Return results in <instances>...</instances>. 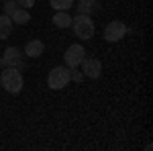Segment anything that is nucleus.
<instances>
[{
  "label": "nucleus",
  "instance_id": "f257e3e1",
  "mask_svg": "<svg viewBox=\"0 0 153 151\" xmlns=\"http://www.w3.org/2000/svg\"><path fill=\"white\" fill-rule=\"evenodd\" d=\"M0 84H2V88H4L6 92L19 94L21 90H23V84H25L21 70H16V68H2Z\"/></svg>",
  "mask_w": 153,
  "mask_h": 151
},
{
  "label": "nucleus",
  "instance_id": "f03ea898",
  "mask_svg": "<svg viewBox=\"0 0 153 151\" xmlns=\"http://www.w3.org/2000/svg\"><path fill=\"white\" fill-rule=\"evenodd\" d=\"M71 29H74L76 37H80L84 41H90L94 35V23L88 14H78L76 19H71Z\"/></svg>",
  "mask_w": 153,
  "mask_h": 151
},
{
  "label": "nucleus",
  "instance_id": "7ed1b4c3",
  "mask_svg": "<svg viewBox=\"0 0 153 151\" xmlns=\"http://www.w3.org/2000/svg\"><path fill=\"white\" fill-rule=\"evenodd\" d=\"M71 80V70L68 65H57L53 70L49 71V78H47V84L51 90H61L65 88Z\"/></svg>",
  "mask_w": 153,
  "mask_h": 151
},
{
  "label": "nucleus",
  "instance_id": "20e7f679",
  "mask_svg": "<svg viewBox=\"0 0 153 151\" xmlns=\"http://www.w3.org/2000/svg\"><path fill=\"white\" fill-rule=\"evenodd\" d=\"M86 57V49L82 45H70L65 49V53H63V61H65V65L70 68V70H76V68H80V63L84 61Z\"/></svg>",
  "mask_w": 153,
  "mask_h": 151
},
{
  "label": "nucleus",
  "instance_id": "39448f33",
  "mask_svg": "<svg viewBox=\"0 0 153 151\" xmlns=\"http://www.w3.org/2000/svg\"><path fill=\"white\" fill-rule=\"evenodd\" d=\"M0 68H16L23 71V55L19 47H6L4 55L0 57Z\"/></svg>",
  "mask_w": 153,
  "mask_h": 151
},
{
  "label": "nucleus",
  "instance_id": "423d86ee",
  "mask_svg": "<svg viewBox=\"0 0 153 151\" xmlns=\"http://www.w3.org/2000/svg\"><path fill=\"white\" fill-rule=\"evenodd\" d=\"M125 35H127V25H125V23H120V21H112V23L106 25V29H104V39H106V41L117 43V41H120Z\"/></svg>",
  "mask_w": 153,
  "mask_h": 151
},
{
  "label": "nucleus",
  "instance_id": "0eeeda50",
  "mask_svg": "<svg viewBox=\"0 0 153 151\" xmlns=\"http://www.w3.org/2000/svg\"><path fill=\"white\" fill-rule=\"evenodd\" d=\"M82 65V71H84V78H92V80H96V78H100V74H102V63L98 61V59L94 57H84V61L80 63Z\"/></svg>",
  "mask_w": 153,
  "mask_h": 151
},
{
  "label": "nucleus",
  "instance_id": "6e6552de",
  "mask_svg": "<svg viewBox=\"0 0 153 151\" xmlns=\"http://www.w3.org/2000/svg\"><path fill=\"white\" fill-rule=\"evenodd\" d=\"M43 41H39V39H31L27 45H25V53H27V57H39V55H43Z\"/></svg>",
  "mask_w": 153,
  "mask_h": 151
},
{
  "label": "nucleus",
  "instance_id": "1a4fd4ad",
  "mask_svg": "<svg viewBox=\"0 0 153 151\" xmlns=\"http://www.w3.org/2000/svg\"><path fill=\"white\" fill-rule=\"evenodd\" d=\"M12 33V19L8 14H0V39H8Z\"/></svg>",
  "mask_w": 153,
  "mask_h": 151
},
{
  "label": "nucleus",
  "instance_id": "9d476101",
  "mask_svg": "<svg viewBox=\"0 0 153 151\" xmlns=\"http://www.w3.org/2000/svg\"><path fill=\"white\" fill-rule=\"evenodd\" d=\"M10 19H12V23H16V25H27L29 21H31V12L27 10V8H14V12L10 14Z\"/></svg>",
  "mask_w": 153,
  "mask_h": 151
},
{
  "label": "nucleus",
  "instance_id": "9b49d317",
  "mask_svg": "<svg viewBox=\"0 0 153 151\" xmlns=\"http://www.w3.org/2000/svg\"><path fill=\"white\" fill-rule=\"evenodd\" d=\"M53 23L57 25L59 29H68V27H71V16L68 14V10H57L55 16H53Z\"/></svg>",
  "mask_w": 153,
  "mask_h": 151
},
{
  "label": "nucleus",
  "instance_id": "f8f14e48",
  "mask_svg": "<svg viewBox=\"0 0 153 151\" xmlns=\"http://www.w3.org/2000/svg\"><path fill=\"white\" fill-rule=\"evenodd\" d=\"M96 4H98V0H80L76 4V10H78V14H90L96 8Z\"/></svg>",
  "mask_w": 153,
  "mask_h": 151
},
{
  "label": "nucleus",
  "instance_id": "ddd939ff",
  "mask_svg": "<svg viewBox=\"0 0 153 151\" xmlns=\"http://www.w3.org/2000/svg\"><path fill=\"white\" fill-rule=\"evenodd\" d=\"M74 6V0H51V8L55 10H70Z\"/></svg>",
  "mask_w": 153,
  "mask_h": 151
},
{
  "label": "nucleus",
  "instance_id": "4468645a",
  "mask_svg": "<svg viewBox=\"0 0 153 151\" xmlns=\"http://www.w3.org/2000/svg\"><path fill=\"white\" fill-rule=\"evenodd\" d=\"M14 8H19V4H16L14 0H4V6H2L4 14H8V16H10L12 12H14Z\"/></svg>",
  "mask_w": 153,
  "mask_h": 151
},
{
  "label": "nucleus",
  "instance_id": "2eb2a0df",
  "mask_svg": "<svg viewBox=\"0 0 153 151\" xmlns=\"http://www.w3.org/2000/svg\"><path fill=\"white\" fill-rule=\"evenodd\" d=\"M14 2H16L21 8H27V10H29L31 6H35V0H14Z\"/></svg>",
  "mask_w": 153,
  "mask_h": 151
},
{
  "label": "nucleus",
  "instance_id": "dca6fc26",
  "mask_svg": "<svg viewBox=\"0 0 153 151\" xmlns=\"http://www.w3.org/2000/svg\"><path fill=\"white\" fill-rule=\"evenodd\" d=\"M84 78V74H78V71H71V80H76V82H80Z\"/></svg>",
  "mask_w": 153,
  "mask_h": 151
}]
</instances>
